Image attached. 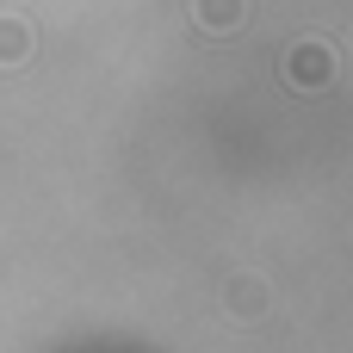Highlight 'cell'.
<instances>
[{"instance_id":"cell-1","label":"cell","mask_w":353,"mask_h":353,"mask_svg":"<svg viewBox=\"0 0 353 353\" xmlns=\"http://www.w3.org/2000/svg\"><path fill=\"white\" fill-rule=\"evenodd\" d=\"M285 81H292V87H304V93L329 87V81H335V50H329L323 37L292 43V56H285Z\"/></svg>"},{"instance_id":"cell-2","label":"cell","mask_w":353,"mask_h":353,"mask_svg":"<svg viewBox=\"0 0 353 353\" xmlns=\"http://www.w3.org/2000/svg\"><path fill=\"white\" fill-rule=\"evenodd\" d=\"M192 12H199V25H205L211 37H230V31L242 25L248 0H192Z\"/></svg>"},{"instance_id":"cell-3","label":"cell","mask_w":353,"mask_h":353,"mask_svg":"<svg viewBox=\"0 0 353 353\" xmlns=\"http://www.w3.org/2000/svg\"><path fill=\"white\" fill-rule=\"evenodd\" d=\"M230 310H236L242 323L267 316V285H261V279H230Z\"/></svg>"},{"instance_id":"cell-4","label":"cell","mask_w":353,"mask_h":353,"mask_svg":"<svg viewBox=\"0 0 353 353\" xmlns=\"http://www.w3.org/2000/svg\"><path fill=\"white\" fill-rule=\"evenodd\" d=\"M31 56V25L25 19H0V68H19Z\"/></svg>"}]
</instances>
